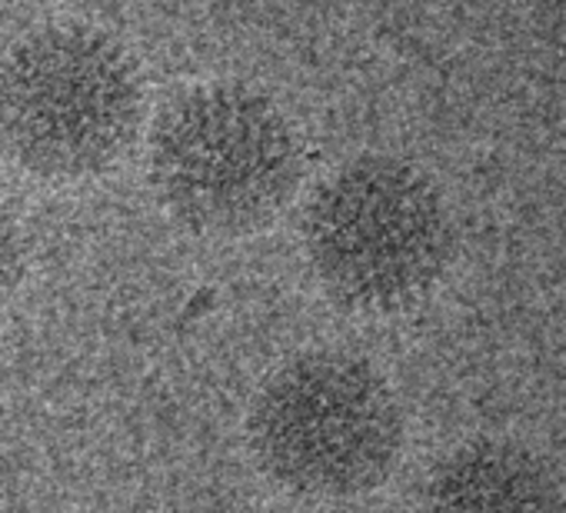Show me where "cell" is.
Listing matches in <instances>:
<instances>
[{"mask_svg": "<svg viewBox=\"0 0 566 513\" xmlns=\"http://www.w3.org/2000/svg\"><path fill=\"white\" fill-rule=\"evenodd\" d=\"M301 247L331 304L390 317L423 304L453 261V217L437 180L400 157L364 154L304 203Z\"/></svg>", "mask_w": 566, "mask_h": 513, "instance_id": "obj_1", "label": "cell"}, {"mask_svg": "<svg viewBox=\"0 0 566 513\" xmlns=\"http://www.w3.org/2000/svg\"><path fill=\"white\" fill-rule=\"evenodd\" d=\"M407 423L390 380L347 350L283 360L253 394L247 443L283 493L334 503L380 490L403 453Z\"/></svg>", "mask_w": 566, "mask_h": 513, "instance_id": "obj_2", "label": "cell"}, {"mask_svg": "<svg viewBox=\"0 0 566 513\" xmlns=\"http://www.w3.org/2000/svg\"><path fill=\"white\" fill-rule=\"evenodd\" d=\"M301 167L291 121L243 84L190 87L150 127V187L197 237H247L266 227L291 203Z\"/></svg>", "mask_w": 566, "mask_h": 513, "instance_id": "obj_3", "label": "cell"}, {"mask_svg": "<svg viewBox=\"0 0 566 513\" xmlns=\"http://www.w3.org/2000/svg\"><path fill=\"white\" fill-rule=\"evenodd\" d=\"M144 114L140 74L107 34L54 24L0 61V147L41 180L104 174Z\"/></svg>", "mask_w": 566, "mask_h": 513, "instance_id": "obj_4", "label": "cell"}, {"mask_svg": "<svg viewBox=\"0 0 566 513\" xmlns=\"http://www.w3.org/2000/svg\"><path fill=\"white\" fill-rule=\"evenodd\" d=\"M417 513H566V486L530 447L476 437L433 463Z\"/></svg>", "mask_w": 566, "mask_h": 513, "instance_id": "obj_5", "label": "cell"}, {"mask_svg": "<svg viewBox=\"0 0 566 513\" xmlns=\"http://www.w3.org/2000/svg\"><path fill=\"white\" fill-rule=\"evenodd\" d=\"M24 274V240L11 210L0 203V307L11 301Z\"/></svg>", "mask_w": 566, "mask_h": 513, "instance_id": "obj_6", "label": "cell"}]
</instances>
